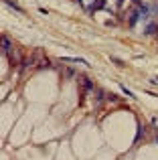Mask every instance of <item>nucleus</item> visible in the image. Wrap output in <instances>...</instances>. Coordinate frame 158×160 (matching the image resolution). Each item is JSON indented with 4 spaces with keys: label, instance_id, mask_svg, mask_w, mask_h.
<instances>
[{
    "label": "nucleus",
    "instance_id": "nucleus-11",
    "mask_svg": "<svg viewBox=\"0 0 158 160\" xmlns=\"http://www.w3.org/2000/svg\"><path fill=\"white\" fill-rule=\"evenodd\" d=\"M107 99H109V101H116V99H118V97H116V95H114V93H107Z\"/></svg>",
    "mask_w": 158,
    "mask_h": 160
},
{
    "label": "nucleus",
    "instance_id": "nucleus-7",
    "mask_svg": "<svg viewBox=\"0 0 158 160\" xmlns=\"http://www.w3.org/2000/svg\"><path fill=\"white\" fill-rule=\"evenodd\" d=\"M144 132H146V128L140 124V126H138V134H136V142H138L140 138H144Z\"/></svg>",
    "mask_w": 158,
    "mask_h": 160
},
{
    "label": "nucleus",
    "instance_id": "nucleus-9",
    "mask_svg": "<svg viewBox=\"0 0 158 160\" xmlns=\"http://www.w3.org/2000/svg\"><path fill=\"white\" fill-rule=\"evenodd\" d=\"M95 93H97V97H95V101L99 104V101H102V99L105 97V95H104V89H95Z\"/></svg>",
    "mask_w": 158,
    "mask_h": 160
},
{
    "label": "nucleus",
    "instance_id": "nucleus-1",
    "mask_svg": "<svg viewBox=\"0 0 158 160\" xmlns=\"http://www.w3.org/2000/svg\"><path fill=\"white\" fill-rule=\"evenodd\" d=\"M2 51H4V55H8L12 51V45H10V41H8L6 35H2Z\"/></svg>",
    "mask_w": 158,
    "mask_h": 160
},
{
    "label": "nucleus",
    "instance_id": "nucleus-13",
    "mask_svg": "<svg viewBox=\"0 0 158 160\" xmlns=\"http://www.w3.org/2000/svg\"><path fill=\"white\" fill-rule=\"evenodd\" d=\"M132 2H134L136 6H142V0H132Z\"/></svg>",
    "mask_w": 158,
    "mask_h": 160
},
{
    "label": "nucleus",
    "instance_id": "nucleus-2",
    "mask_svg": "<svg viewBox=\"0 0 158 160\" xmlns=\"http://www.w3.org/2000/svg\"><path fill=\"white\" fill-rule=\"evenodd\" d=\"M61 61H67V63H81V65H89L85 59L81 57H61Z\"/></svg>",
    "mask_w": 158,
    "mask_h": 160
},
{
    "label": "nucleus",
    "instance_id": "nucleus-15",
    "mask_svg": "<svg viewBox=\"0 0 158 160\" xmlns=\"http://www.w3.org/2000/svg\"><path fill=\"white\" fill-rule=\"evenodd\" d=\"M156 140H158V136H156Z\"/></svg>",
    "mask_w": 158,
    "mask_h": 160
},
{
    "label": "nucleus",
    "instance_id": "nucleus-12",
    "mask_svg": "<svg viewBox=\"0 0 158 160\" xmlns=\"http://www.w3.org/2000/svg\"><path fill=\"white\" fill-rule=\"evenodd\" d=\"M122 4H124V0H116V6H118V8H120Z\"/></svg>",
    "mask_w": 158,
    "mask_h": 160
},
{
    "label": "nucleus",
    "instance_id": "nucleus-4",
    "mask_svg": "<svg viewBox=\"0 0 158 160\" xmlns=\"http://www.w3.org/2000/svg\"><path fill=\"white\" fill-rule=\"evenodd\" d=\"M81 81H83V89H85V91H89V89H93V81H91V79H87V77H83Z\"/></svg>",
    "mask_w": 158,
    "mask_h": 160
},
{
    "label": "nucleus",
    "instance_id": "nucleus-14",
    "mask_svg": "<svg viewBox=\"0 0 158 160\" xmlns=\"http://www.w3.org/2000/svg\"><path fill=\"white\" fill-rule=\"evenodd\" d=\"M154 81H158V77H154Z\"/></svg>",
    "mask_w": 158,
    "mask_h": 160
},
{
    "label": "nucleus",
    "instance_id": "nucleus-6",
    "mask_svg": "<svg viewBox=\"0 0 158 160\" xmlns=\"http://www.w3.org/2000/svg\"><path fill=\"white\" fill-rule=\"evenodd\" d=\"M105 6V0H97L93 6H89V10H99V8H104Z\"/></svg>",
    "mask_w": 158,
    "mask_h": 160
},
{
    "label": "nucleus",
    "instance_id": "nucleus-5",
    "mask_svg": "<svg viewBox=\"0 0 158 160\" xmlns=\"http://www.w3.org/2000/svg\"><path fill=\"white\" fill-rule=\"evenodd\" d=\"M4 4H6V6H10V8H12V10H16V12H22V8H20L18 4H14L12 0H4Z\"/></svg>",
    "mask_w": 158,
    "mask_h": 160
},
{
    "label": "nucleus",
    "instance_id": "nucleus-10",
    "mask_svg": "<svg viewBox=\"0 0 158 160\" xmlns=\"http://www.w3.org/2000/svg\"><path fill=\"white\" fill-rule=\"evenodd\" d=\"M120 87H122V91H124V93H126V95H128V97H134V93H132V91H130V89H128V87H124V83H122V85H120Z\"/></svg>",
    "mask_w": 158,
    "mask_h": 160
},
{
    "label": "nucleus",
    "instance_id": "nucleus-8",
    "mask_svg": "<svg viewBox=\"0 0 158 160\" xmlns=\"http://www.w3.org/2000/svg\"><path fill=\"white\" fill-rule=\"evenodd\" d=\"M154 31H156V24H154V22H150V24L146 26V35H154Z\"/></svg>",
    "mask_w": 158,
    "mask_h": 160
},
{
    "label": "nucleus",
    "instance_id": "nucleus-3",
    "mask_svg": "<svg viewBox=\"0 0 158 160\" xmlns=\"http://www.w3.org/2000/svg\"><path fill=\"white\" fill-rule=\"evenodd\" d=\"M138 20H140V10H132V12H130V18H128L130 26H136Z\"/></svg>",
    "mask_w": 158,
    "mask_h": 160
}]
</instances>
